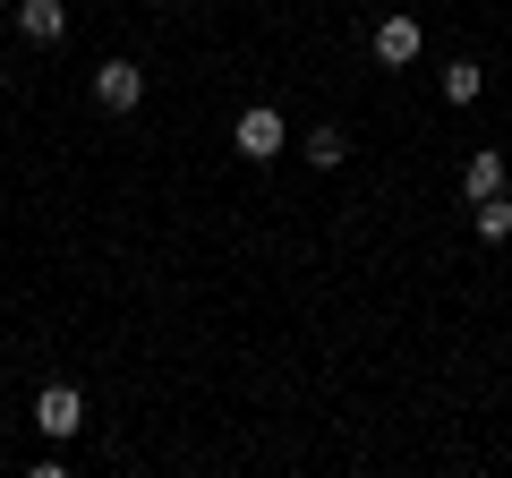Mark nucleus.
Returning a JSON list of instances; mask_svg holds the SVG:
<instances>
[{
    "instance_id": "9",
    "label": "nucleus",
    "mask_w": 512,
    "mask_h": 478,
    "mask_svg": "<svg viewBox=\"0 0 512 478\" xmlns=\"http://www.w3.org/2000/svg\"><path fill=\"white\" fill-rule=\"evenodd\" d=\"M436 86H444V103H453V111H461V103H478V86H487V77H478V69H470V60H453V69H444V77H436Z\"/></svg>"
},
{
    "instance_id": "1",
    "label": "nucleus",
    "mask_w": 512,
    "mask_h": 478,
    "mask_svg": "<svg viewBox=\"0 0 512 478\" xmlns=\"http://www.w3.org/2000/svg\"><path fill=\"white\" fill-rule=\"evenodd\" d=\"M231 146H239V163H274V154L291 146V129H282L274 103H248V111L231 120Z\"/></svg>"
},
{
    "instance_id": "6",
    "label": "nucleus",
    "mask_w": 512,
    "mask_h": 478,
    "mask_svg": "<svg viewBox=\"0 0 512 478\" xmlns=\"http://www.w3.org/2000/svg\"><path fill=\"white\" fill-rule=\"evenodd\" d=\"M504 188H512V163H504V154H470V163H461V197H504Z\"/></svg>"
},
{
    "instance_id": "10",
    "label": "nucleus",
    "mask_w": 512,
    "mask_h": 478,
    "mask_svg": "<svg viewBox=\"0 0 512 478\" xmlns=\"http://www.w3.org/2000/svg\"><path fill=\"white\" fill-rule=\"evenodd\" d=\"M0 18H18V0H0Z\"/></svg>"
},
{
    "instance_id": "2",
    "label": "nucleus",
    "mask_w": 512,
    "mask_h": 478,
    "mask_svg": "<svg viewBox=\"0 0 512 478\" xmlns=\"http://www.w3.org/2000/svg\"><path fill=\"white\" fill-rule=\"evenodd\" d=\"M35 427H43V436H77V427H86V393H77V385H43L35 393Z\"/></svg>"
},
{
    "instance_id": "8",
    "label": "nucleus",
    "mask_w": 512,
    "mask_h": 478,
    "mask_svg": "<svg viewBox=\"0 0 512 478\" xmlns=\"http://www.w3.org/2000/svg\"><path fill=\"white\" fill-rule=\"evenodd\" d=\"M470 231L478 239H512V197H478L470 205Z\"/></svg>"
},
{
    "instance_id": "5",
    "label": "nucleus",
    "mask_w": 512,
    "mask_h": 478,
    "mask_svg": "<svg viewBox=\"0 0 512 478\" xmlns=\"http://www.w3.org/2000/svg\"><path fill=\"white\" fill-rule=\"evenodd\" d=\"M18 35L52 52V43L69 35V0H18Z\"/></svg>"
},
{
    "instance_id": "4",
    "label": "nucleus",
    "mask_w": 512,
    "mask_h": 478,
    "mask_svg": "<svg viewBox=\"0 0 512 478\" xmlns=\"http://www.w3.org/2000/svg\"><path fill=\"white\" fill-rule=\"evenodd\" d=\"M419 18H402V9H393V18H376V35H367V52L384 60V69H410V60H419Z\"/></svg>"
},
{
    "instance_id": "3",
    "label": "nucleus",
    "mask_w": 512,
    "mask_h": 478,
    "mask_svg": "<svg viewBox=\"0 0 512 478\" xmlns=\"http://www.w3.org/2000/svg\"><path fill=\"white\" fill-rule=\"evenodd\" d=\"M94 103L103 111H137L146 103V69H137V60H103V69H94Z\"/></svg>"
},
{
    "instance_id": "7",
    "label": "nucleus",
    "mask_w": 512,
    "mask_h": 478,
    "mask_svg": "<svg viewBox=\"0 0 512 478\" xmlns=\"http://www.w3.org/2000/svg\"><path fill=\"white\" fill-rule=\"evenodd\" d=\"M299 154H308L316 171H333V163H342V154H350V137H342V129H333V120H325V129H308V137H299Z\"/></svg>"
}]
</instances>
